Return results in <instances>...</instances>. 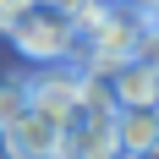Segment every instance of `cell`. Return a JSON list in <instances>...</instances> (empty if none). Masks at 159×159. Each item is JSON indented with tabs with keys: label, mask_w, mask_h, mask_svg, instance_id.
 I'll list each match as a JSON object with an SVG mask.
<instances>
[{
	"label": "cell",
	"mask_w": 159,
	"mask_h": 159,
	"mask_svg": "<svg viewBox=\"0 0 159 159\" xmlns=\"http://www.w3.org/2000/svg\"><path fill=\"white\" fill-rule=\"evenodd\" d=\"M6 39L16 44V55H28L39 66H55V61H71L77 55V16L61 11V6H49V0H33L28 11L11 22Z\"/></svg>",
	"instance_id": "1"
},
{
	"label": "cell",
	"mask_w": 159,
	"mask_h": 159,
	"mask_svg": "<svg viewBox=\"0 0 159 159\" xmlns=\"http://www.w3.org/2000/svg\"><path fill=\"white\" fill-rule=\"evenodd\" d=\"M61 154H66V159H115V154H121L115 110H93V104H77V115L61 126Z\"/></svg>",
	"instance_id": "2"
},
{
	"label": "cell",
	"mask_w": 159,
	"mask_h": 159,
	"mask_svg": "<svg viewBox=\"0 0 159 159\" xmlns=\"http://www.w3.org/2000/svg\"><path fill=\"white\" fill-rule=\"evenodd\" d=\"M28 93H33V110L55 115V121H71L82 104V82H77V66L71 71H61V66H49V71H39V77H28Z\"/></svg>",
	"instance_id": "3"
},
{
	"label": "cell",
	"mask_w": 159,
	"mask_h": 159,
	"mask_svg": "<svg viewBox=\"0 0 159 159\" xmlns=\"http://www.w3.org/2000/svg\"><path fill=\"white\" fill-rule=\"evenodd\" d=\"M0 148H6V159L61 154V121H55V115H44V110H28L11 132H6V137H0Z\"/></svg>",
	"instance_id": "4"
},
{
	"label": "cell",
	"mask_w": 159,
	"mask_h": 159,
	"mask_svg": "<svg viewBox=\"0 0 159 159\" xmlns=\"http://www.w3.org/2000/svg\"><path fill=\"white\" fill-rule=\"evenodd\" d=\"M115 104H159V61L148 55H132V61L115 66Z\"/></svg>",
	"instance_id": "5"
},
{
	"label": "cell",
	"mask_w": 159,
	"mask_h": 159,
	"mask_svg": "<svg viewBox=\"0 0 159 159\" xmlns=\"http://www.w3.org/2000/svg\"><path fill=\"white\" fill-rule=\"evenodd\" d=\"M115 132H121V154L154 148L159 143V104H126V110H115Z\"/></svg>",
	"instance_id": "6"
},
{
	"label": "cell",
	"mask_w": 159,
	"mask_h": 159,
	"mask_svg": "<svg viewBox=\"0 0 159 159\" xmlns=\"http://www.w3.org/2000/svg\"><path fill=\"white\" fill-rule=\"evenodd\" d=\"M28 110H33L28 82H22V77H0V137H6V132H11Z\"/></svg>",
	"instance_id": "7"
},
{
	"label": "cell",
	"mask_w": 159,
	"mask_h": 159,
	"mask_svg": "<svg viewBox=\"0 0 159 159\" xmlns=\"http://www.w3.org/2000/svg\"><path fill=\"white\" fill-rule=\"evenodd\" d=\"M28 6H33V0H0V33H11V22L28 11Z\"/></svg>",
	"instance_id": "8"
},
{
	"label": "cell",
	"mask_w": 159,
	"mask_h": 159,
	"mask_svg": "<svg viewBox=\"0 0 159 159\" xmlns=\"http://www.w3.org/2000/svg\"><path fill=\"white\" fill-rule=\"evenodd\" d=\"M49 6H61V11H71V16H82L88 6H93V0H49Z\"/></svg>",
	"instance_id": "9"
},
{
	"label": "cell",
	"mask_w": 159,
	"mask_h": 159,
	"mask_svg": "<svg viewBox=\"0 0 159 159\" xmlns=\"http://www.w3.org/2000/svg\"><path fill=\"white\" fill-rule=\"evenodd\" d=\"M115 159H159V143L154 148H137V154H115Z\"/></svg>",
	"instance_id": "10"
},
{
	"label": "cell",
	"mask_w": 159,
	"mask_h": 159,
	"mask_svg": "<svg viewBox=\"0 0 159 159\" xmlns=\"http://www.w3.org/2000/svg\"><path fill=\"white\" fill-rule=\"evenodd\" d=\"M154 28H159V0H154Z\"/></svg>",
	"instance_id": "11"
},
{
	"label": "cell",
	"mask_w": 159,
	"mask_h": 159,
	"mask_svg": "<svg viewBox=\"0 0 159 159\" xmlns=\"http://www.w3.org/2000/svg\"><path fill=\"white\" fill-rule=\"evenodd\" d=\"M39 159H66V154H39Z\"/></svg>",
	"instance_id": "12"
}]
</instances>
